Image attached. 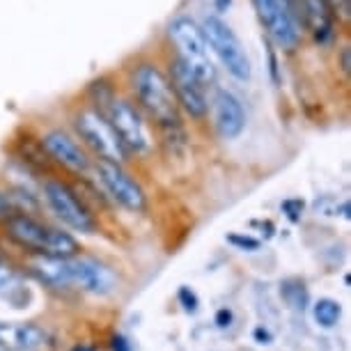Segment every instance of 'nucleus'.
I'll return each instance as SVG.
<instances>
[{"label":"nucleus","instance_id":"obj_1","mask_svg":"<svg viewBox=\"0 0 351 351\" xmlns=\"http://www.w3.org/2000/svg\"><path fill=\"white\" fill-rule=\"evenodd\" d=\"M131 90L138 106L147 112V117L165 134L182 131V108L172 92L168 76L156 64L143 62L131 74Z\"/></svg>","mask_w":351,"mask_h":351},{"label":"nucleus","instance_id":"obj_2","mask_svg":"<svg viewBox=\"0 0 351 351\" xmlns=\"http://www.w3.org/2000/svg\"><path fill=\"white\" fill-rule=\"evenodd\" d=\"M10 239L21 248L30 250L39 257H56V260H69L81 253V246L69 232L49 228L30 214H14L5 221Z\"/></svg>","mask_w":351,"mask_h":351},{"label":"nucleus","instance_id":"obj_3","mask_svg":"<svg viewBox=\"0 0 351 351\" xmlns=\"http://www.w3.org/2000/svg\"><path fill=\"white\" fill-rule=\"evenodd\" d=\"M168 37L175 46V58L200 81L204 88L216 83V64L211 60L209 44L202 28L193 19L180 16L170 23Z\"/></svg>","mask_w":351,"mask_h":351},{"label":"nucleus","instance_id":"obj_4","mask_svg":"<svg viewBox=\"0 0 351 351\" xmlns=\"http://www.w3.org/2000/svg\"><path fill=\"white\" fill-rule=\"evenodd\" d=\"M257 19L278 49H296L303 35L301 0H253Z\"/></svg>","mask_w":351,"mask_h":351},{"label":"nucleus","instance_id":"obj_5","mask_svg":"<svg viewBox=\"0 0 351 351\" xmlns=\"http://www.w3.org/2000/svg\"><path fill=\"white\" fill-rule=\"evenodd\" d=\"M200 28L209 44V51L216 53V58L223 62V67L228 69V74L234 76L237 81H248L250 58L246 49H243L241 39L237 37V32L232 30L221 16H214V14L204 19V23Z\"/></svg>","mask_w":351,"mask_h":351},{"label":"nucleus","instance_id":"obj_6","mask_svg":"<svg viewBox=\"0 0 351 351\" xmlns=\"http://www.w3.org/2000/svg\"><path fill=\"white\" fill-rule=\"evenodd\" d=\"M42 193L49 209L56 214V218L62 225H67L74 232H81V234H95L97 230L95 216H92V211L85 207V202L78 197V193L69 184H64L60 180H46Z\"/></svg>","mask_w":351,"mask_h":351},{"label":"nucleus","instance_id":"obj_7","mask_svg":"<svg viewBox=\"0 0 351 351\" xmlns=\"http://www.w3.org/2000/svg\"><path fill=\"white\" fill-rule=\"evenodd\" d=\"M106 120L115 131V136L120 138L122 147L127 154H147L152 149V136L149 129L145 124L143 115L138 108L127 99H110L106 104Z\"/></svg>","mask_w":351,"mask_h":351},{"label":"nucleus","instance_id":"obj_8","mask_svg":"<svg viewBox=\"0 0 351 351\" xmlns=\"http://www.w3.org/2000/svg\"><path fill=\"white\" fill-rule=\"evenodd\" d=\"M74 127H76V134L81 136V141L88 145L101 161L120 163V165L127 161L129 154L124 152L120 138L115 136V131H112L104 112L85 108L74 117Z\"/></svg>","mask_w":351,"mask_h":351},{"label":"nucleus","instance_id":"obj_9","mask_svg":"<svg viewBox=\"0 0 351 351\" xmlns=\"http://www.w3.org/2000/svg\"><path fill=\"white\" fill-rule=\"evenodd\" d=\"M92 170L97 175V182L101 184L104 191L115 200L120 207L129 211H145L147 207V195H145L143 186L138 184L120 163H110L97 158L92 163Z\"/></svg>","mask_w":351,"mask_h":351},{"label":"nucleus","instance_id":"obj_10","mask_svg":"<svg viewBox=\"0 0 351 351\" xmlns=\"http://www.w3.org/2000/svg\"><path fill=\"white\" fill-rule=\"evenodd\" d=\"M69 287L81 289L92 296H108L117 287V276L108 264L97 257H69Z\"/></svg>","mask_w":351,"mask_h":351},{"label":"nucleus","instance_id":"obj_11","mask_svg":"<svg viewBox=\"0 0 351 351\" xmlns=\"http://www.w3.org/2000/svg\"><path fill=\"white\" fill-rule=\"evenodd\" d=\"M168 81L172 85V92H175L180 108H184L191 117H195V120H200V117L207 115L209 101H207V92H204L207 88H204V85L197 81V78L191 74L177 58L170 62Z\"/></svg>","mask_w":351,"mask_h":351},{"label":"nucleus","instance_id":"obj_12","mask_svg":"<svg viewBox=\"0 0 351 351\" xmlns=\"http://www.w3.org/2000/svg\"><path fill=\"white\" fill-rule=\"evenodd\" d=\"M42 147L53 161L60 163L62 168H67L71 172H78V175H81V172H88L92 168L88 152H85L81 145L62 129H53L49 134H44Z\"/></svg>","mask_w":351,"mask_h":351},{"label":"nucleus","instance_id":"obj_13","mask_svg":"<svg viewBox=\"0 0 351 351\" xmlns=\"http://www.w3.org/2000/svg\"><path fill=\"white\" fill-rule=\"evenodd\" d=\"M214 124L225 141H234L246 129V110L241 99L230 90H218L214 97Z\"/></svg>","mask_w":351,"mask_h":351},{"label":"nucleus","instance_id":"obj_14","mask_svg":"<svg viewBox=\"0 0 351 351\" xmlns=\"http://www.w3.org/2000/svg\"><path fill=\"white\" fill-rule=\"evenodd\" d=\"M49 342V333L30 322H0V349L39 351Z\"/></svg>","mask_w":351,"mask_h":351},{"label":"nucleus","instance_id":"obj_15","mask_svg":"<svg viewBox=\"0 0 351 351\" xmlns=\"http://www.w3.org/2000/svg\"><path fill=\"white\" fill-rule=\"evenodd\" d=\"M301 14H303V21L308 23L310 32H313V37L322 46L333 42L335 16L326 5V0H301Z\"/></svg>","mask_w":351,"mask_h":351},{"label":"nucleus","instance_id":"obj_16","mask_svg":"<svg viewBox=\"0 0 351 351\" xmlns=\"http://www.w3.org/2000/svg\"><path fill=\"white\" fill-rule=\"evenodd\" d=\"M313 317L322 328H333L342 317V306L333 299H319L313 306Z\"/></svg>","mask_w":351,"mask_h":351},{"label":"nucleus","instance_id":"obj_17","mask_svg":"<svg viewBox=\"0 0 351 351\" xmlns=\"http://www.w3.org/2000/svg\"><path fill=\"white\" fill-rule=\"evenodd\" d=\"M280 291H282L285 301H287L291 308L306 310V306H308V291H306V287H303V282H299V280H285L280 285Z\"/></svg>","mask_w":351,"mask_h":351},{"label":"nucleus","instance_id":"obj_18","mask_svg":"<svg viewBox=\"0 0 351 351\" xmlns=\"http://www.w3.org/2000/svg\"><path fill=\"white\" fill-rule=\"evenodd\" d=\"M14 214H19L14 195L8 193V191H0V221H10Z\"/></svg>","mask_w":351,"mask_h":351},{"label":"nucleus","instance_id":"obj_19","mask_svg":"<svg viewBox=\"0 0 351 351\" xmlns=\"http://www.w3.org/2000/svg\"><path fill=\"white\" fill-rule=\"evenodd\" d=\"M326 5L333 12V16H342L349 19L351 14V0H326Z\"/></svg>","mask_w":351,"mask_h":351},{"label":"nucleus","instance_id":"obj_20","mask_svg":"<svg viewBox=\"0 0 351 351\" xmlns=\"http://www.w3.org/2000/svg\"><path fill=\"white\" fill-rule=\"evenodd\" d=\"M12 278H14V269H12V264L0 255V291L12 282Z\"/></svg>","mask_w":351,"mask_h":351},{"label":"nucleus","instance_id":"obj_21","mask_svg":"<svg viewBox=\"0 0 351 351\" xmlns=\"http://www.w3.org/2000/svg\"><path fill=\"white\" fill-rule=\"evenodd\" d=\"M230 243H234V246H239V248H248V250L260 248V241L257 239H250V237H241V234H232Z\"/></svg>","mask_w":351,"mask_h":351},{"label":"nucleus","instance_id":"obj_22","mask_svg":"<svg viewBox=\"0 0 351 351\" xmlns=\"http://www.w3.org/2000/svg\"><path fill=\"white\" fill-rule=\"evenodd\" d=\"M180 299L186 303V310H195V306H197V299H195V294L193 291H189V287H184V289H180Z\"/></svg>","mask_w":351,"mask_h":351},{"label":"nucleus","instance_id":"obj_23","mask_svg":"<svg viewBox=\"0 0 351 351\" xmlns=\"http://www.w3.org/2000/svg\"><path fill=\"white\" fill-rule=\"evenodd\" d=\"M230 322H232V310H228V308L218 310V315H216V324H218V326L225 328V326H230Z\"/></svg>","mask_w":351,"mask_h":351},{"label":"nucleus","instance_id":"obj_24","mask_svg":"<svg viewBox=\"0 0 351 351\" xmlns=\"http://www.w3.org/2000/svg\"><path fill=\"white\" fill-rule=\"evenodd\" d=\"M112 351H131V347L122 335H115L112 337Z\"/></svg>","mask_w":351,"mask_h":351},{"label":"nucleus","instance_id":"obj_25","mask_svg":"<svg viewBox=\"0 0 351 351\" xmlns=\"http://www.w3.org/2000/svg\"><path fill=\"white\" fill-rule=\"evenodd\" d=\"M232 5V0H216V10L218 12H225Z\"/></svg>","mask_w":351,"mask_h":351},{"label":"nucleus","instance_id":"obj_26","mask_svg":"<svg viewBox=\"0 0 351 351\" xmlns=\"http://www.w3.org/2000/svg\"><path fill=\"white\" fill-rule=\"evenodd\" d=\"M342 69H344V71H349V49H344V51H342Z\"/></svg>","mask_w":351,"mask_h":351},{"label":"nucleus","instance_id":"obj_27","mask_svg":"<svg viewBox=\"0 0 351 351\" xmlns=\"http://www.w3.org/2000/svg\"><path fill=\"white\" fill-rule=\"evenodd\" d=\"M71 351H95V349H92V347H88V344H76V347L71 349Z\"/></svg>","mask_w":351,"mask_h":351},{"label":"nucleus","instance_id":"obj_28","mask_svg":"<svg viewBox=\"0 0 351 351\" xmlns=\"http://www.w3.org/2000/svg\"><path fill=\"white\" fill-rule=\"evenodd\" d=\"M0 351H3V349H0Z\"/></svg>","mask_w":351,"mask_h":351}]
</instances>
